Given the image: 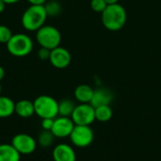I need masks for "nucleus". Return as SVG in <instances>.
I'll return each mask as SVG.
<instances>
[{"mask_svg":"<svg viewBox=\"0 0 161 161\" xmlns=\"http://www.w3.org/2000/svg\"><path fill=\"white\" fill-rule=\"evenodd\" d=\"M94 90L86 84H81L77 86L75 90V98L79 104H88L91 103Z\"/></svg>","mask_w":161,"mask_h":161,"instance_id":"nucleus-15","label":"nucleus"},{"mask_svg":"<svg viewBox=\"0 0 161 161\" xmlns=\"http://www.w3.org/2000/svg\"><path fill=\"white\" fill-rule=\"evenodd\" d=\"M5 7H6V3L3 0H0V13L4 11Z\"/></svg>","mask_w":161,"mask_h":161,"instance_id":"nucleus-26","label":"nucleus"},{"mask_svg":"<svg viewBox=\"0 0 161 161\" xmlns=\"http://www.w3.org/2000/svg\"><path fill=\"white\" fill-rule=\"evenodd\" d=\"M7 49L8 53L14 57H25L31 53L33 49V42L26 34H14L7 42Z\"/></svg>","mask_w":161,"mask_h":161,"instance_id":"nucleus-3","label":"nucleus"},{"mask_svg":"<svg viewBox=\"0 0 161 161\" xmlns=\"http://www.w3.org/2000/svg\"><path fill=\"white\" fill-rule=\"evenodd\" d=\"M15 113L23 119H27L35 114L34 103L32 101L23 99L15 103Z\"/></svg>","mask_w":161,"mask_h":161,"instance_id":"nucleus-13","label":"nucleus"},{"mask_svg":"<svg viewBox=\"0 0 161 161\" xmlns=\"http://www.w3.org/2000/svg\"><path fill=\"white\" fill-rule=\"evenodd\" d=\"M21 156L11 143L0 144V161H20Z\"/></svg>","mask_w":161,"mask_h":161,"instance_id":"nucleus-14","label":"nucleus"},{"mask_svg":"<svg viewBox=\"0 0 161 161\" xmlns=\"http://www.w3.org/2000/svg\"><path fill=\"white\" fill-rule=\"evenodd\" d=\"M6 4H15L17 2H19L20 0H3Z\"/></svg>","mask_w":161,"mask_h":161,"instance_id":"nucleus-29","label":"nucleus"},{"mask_svg":"<svg viewBox=\"0 0 161 161\" xmlns=\"http://www.w3.org/2000/svg\"><path fill=\"white\" fill-rule=\"evenodd\" d=\"M75 104L71 99H63L58 102V115L63 117H71L75 108Z\"/></svg>","mask_w":161,"mask_h":161,"instance_id":"nucleus-18","label":"nucleus"},{"mask_svg":"<svg viewBox=\"0 0 161 161\" xmlns=\"http://www.w3.org/2000/svg\"><path fill=\"white\" fill-rule=\"evenodd\" d=\"M101 14L104 26L110 31H118L122 29L127 20L125 8L119 3L108 5L106 9Z\"/></svg>","mask_w":161,"mask_h":161,"instance_id":"nucleus-1","label":"nucleus"},{"mask_svg":"<svg viewBox=\"0 0 161 161\" xmlns=\"http://www.w3.org/2000/svg\"><path fill=\"white\" fill-rule=\"evenodd\" d=\"M107 7L108 3L105 0H91V8L95 12L102 13Z\"/></svg>","mask_w":161,"mask_h":161,"instance_id":"nucleus-21","label":"nucleus"},{"mask_svg":"<svg viewBox=\"0 0 161 161\" xmlns=\"http://www.w3.org/2000/svg\"><path fill=\"white\" fill-rule=\"evenodd\" d=\"M11 37H12L11 30L8 26L1 25H0V42L7 44V42L10 40Z\"/></svg>","mask_w":161,"mask_h":161,"instance_id":"nucleus-22","label":"nucleus"},{"mask_svg":"<svg viewBox=\"0 0 161 161\" xmlns=\"http://www.w3.org/2000/svg\"><path fill=\"white\" fill-rule=\"evenodd\" d=\"M95 108V120L101 123L108 122L113 116V110L110 105L100 106Z\"/></svg>","mask_w":161,"mask_h":161,"instance_id":"nucleus-17","label":"nucleus"},{"mask_svg":"<svg viewBox=\"0 0 161 161\" xmlns=\"http://www.w3.org/2000/svg\"><path fill=\"white\" fill-rule=\"evenodd\" d=\"M36 39L41 47L53 50L59 46L61 42V34L55 26L43 25L37 30Z\"/></svg>","mask_w":161,"mask_h":161,"instance_id":"nucleus-5","label":"nucleus"},{"mask_svg":"<svg viewBox=\"0 0 161 161\" xmlns=\"http://www.w3.org/2000/svg\"><path fill=\"white\" fill-rule=\"evenodd\" d=\"M27 2L31 5H44L46 0H27Z\"/></svg>","mask_w":161,"mask_h":161,"instance_id":"nucleus-25","label":"nucleus"},{"mask_svg":"<svg viewBox=\"0 0 161 161\" xmlns=\"http://www.w3.org/2000/svg\"><path fill=\"white\" fill-rule=\"evenodd\" d=\"M50 53H51V50H49V49H47V48L41 47V49L39 50L38 55H39V58H40L42 60H46V59L49 60Z\"/></svg>","mask_w":161,"mask_h":161,"instance_id":"nucleus-24","label":"nucleus"},{"mask_svg":"<svg viewBox=\"0 0 161 161\" xmlns=\"http://www.w3.org/2000/svg\"><path fill=\"white\" fill-rule=\"evenodd\" d=\"M44 8H45L46 13L48 16H58L61 11V6L56 0H52L50 2H47L44 5Z\"/></svg>","mask_w":161,"mask_h":161,"instance_id":"nucleus-20","label":"nucleus"},{"mask_svg":"<svg viewBox=\"0 0 161 161\" xmlns=\"http://www.w3.org/2000/svg\"><path fill=\"white\" fill-rule=\"evenodd\" d=\"M69 138L74 146L86 148L92 143L94 132L91 125H75Z\"/></svg>","mask_w":161,"mask_h":161,"instance_id":"nucleus-6","label":"nucleus"},{"mask_svg":"<svg viewBox=\"0 0 161 161\" xmlns=\"http://www.w3.org/2000/svg\"><path fill=\"white\" fill-rule=\"evenodd\" d=\"M105 1L108 3V5H111V4H117V3H119L120 0H105Z\"/></svg>","mask_w":161,"mask_h":161,"instance_id":"nucleus-28","label":"nucleus"},{"mask_svg":"<svg viewBox=\"0 0 161 161\" xmlns=\"http://www.w3.org/2000/svg\"><path fill=\"white\" fill-rule=\"evenodd\" d=\"M15 113V103L7 96L0 95V119L10 117Z\"/></svg>","mask_w":161,"mask_h":161,"instance_id":"nucleus-16","label":"nucleus"},{"mask_svg":"<svg viewBox=\"0 0 161 161\" xmlns=\"http://www.w3.org/2000/svg\"><path fill=\"white\" fill-rule=\"evenodd\" d=\"M1 92H2V87H1V84H0V95H1Z\"/></svg>","mask_w":161,"mask_h":161,"instance_id":"nucleus-30","label":"nucleus"},{"mask_svg":"<svg viewBox=\"0 0 161 161\" xmlns=\"http://www.w3.org/2000/svg\"><path fill=\"white\" fill-rule=\"evenodd\" d=\"M47 17L44 5H31L22 16V25L26 30L37 31L44 25Z\"/></svg>","mask_w":161,"mask_h":161,"instance_id":"nucleus-2","label":"nucleus"},{"mask_svg":"<svg viewBox=\"0 0 161 161\" xmlns=\"http://www.w3.org/2000/svg\"><path fill=\"white\" fill-rule=\"evenodd\" d=\"M37 141L30 135L25 133L16 134L11 139V144L21 155H30L37 148Z\"/></svg>","mask_w":161,"mask_h":161,"instance_id":"nucleus-8","label":"nucleus"},{"mask_svg":"<svg viewBox=\"0 0 161 161\" xmlns=\"http://www.w3.org/2000/svg\"><path fill=\"white\" fill-rule=\"evenodd\" d=\"M55 141V136L49 130H42L38 137L37 142L42 148H49L52 146Z\"/></svg>","mask_w":161,"mask_h":161,"instance_id":"nucleus-19","label":"nucleus"},{"mask_svg":"<svg viewBox=\"0 0 161 161\" xmlns=\"http://www.w3.org/2000/svg\"><path fill=\"white\" fill-rule=\"evenodd\" d=\"M53 124H54V119L46 118V119H42L41 125H42V130H49V131H51Z\"/></svg>","mask_w":161,"mask_h":161,"instance_id":"nucleus-23","label":"nucleus"},{"mask_svg":"<svg viewBox=\"0 0 161 161\" xmlns=\"http://www.w3.org/2000/svg\"><path fill=\"white\" fill-rule=\"evenodd\" d=\"M5 76V70L2 66H0V81L4 78Z\"/></svg>","mask_w":161,"mask_h":161,"instance_id":"nucleus-27","label":"nucleus"},{"mask_svg":"<svg viewBox=\"0 0 161 161\" xmlns=\"http://www.w3.org/2000/svg\"><path fill=\"white\" fill-rule=\"evenodd\" d=\"M75 125H91L95 120V108L90 104H79L71 116Z\"/></svg>","mask_w":161,"mask_h":161,"instance_id":"nucleus-7","label":"nucleus"},{"mask_svg":"<svg viewBox=\"0 0 161 161\" xmlns=\"http://www.w3.org/2000/svg\"><path fill=\"white\" fill-rule=\"evenodd\" d=\"M35 114L41 119H55L58 116V102L49 95H40L34 100Z\"/></svg>","mask_w":161,"mask_h":161,"instance_id":"nucleus-4","label":"nucleus"},{"mask_svg":"<svg viewBox=\"0 0 161 161\" xmlns=\"http://www.w3.org/2000/svg\"><path fill=\"white\" fill-rule=\"evenodd\" d=\"M112 100H113V93L111 92V91L106 88H98L94 90L93 95L90 104L93 108H97L100 106L110 105Z\"/></svg>","mask_w":161,"mask_h":161,"instance_id":"nucleus-12","label":"nucleus"},{"mask_svg":"<svg viewBox=\"0 0 161 161\" xmlns=\"http://www.w3.org/2000/svg\"><path fill=\"white\" fill-rule=\"evenodd\" d=\"M75 123L71 119V117H56L54 119V124L51 129V132L55 136V138L58 139H64L67 137H70L74 127Z\"/></svg>","mask_w":161,"mask_h":161,"instance_id":"nucleus-9","label":"nucleus"},{"mask_svg":"<svg viewBox=\"0 0 161 161\" xmlns=\"http://www.w3.org/2000/svg\"><path fill=\"white\" fill-rule=\"evenodd\" d=\"M72 60L70 52L60 46L51 50L49 61L57 69H65L67 68Z\"/></svg>","mask_w":161,"mask_h":161,"instance_id":"nucleus-10","label":"nucleus"},{"mask_svg":"<svg viewBox=\"0 0 161 161\" xmlns=\"http://www.w3.org/2000/svg\"><path fill=\"white\" fill-rule=\"evenodd\" d=\"M54 161H76L75 149L67 143L57 144L52 152Z\"/></svg>","mask_w":161,"mask_h":161,"instance_id":"nucleus-11","label":"nucleus"}]
</instances>
